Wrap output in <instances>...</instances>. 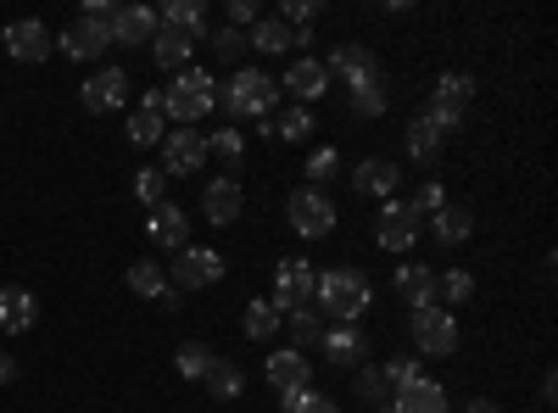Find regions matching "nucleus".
I'll return each mask as SVG.
<instances>
[{
  "label": "nucleus",
  "instance_id": "nucleus-52",
  "mask_svg": "<svg viewBox=\"0 0 558 413\" xmlns=\"http://www.w3.org/2000/svg\"><path fill=\"white\" fill-rule=\"evenodd\" d=\"M380 413H391V402H380Z\"/></svg>",
  "mask_w": 558,
  "mask_h": 413
},
{
  "label": "nucleus",
  "instance_id": "nucleus-34",
  "mask_svg": "<svg viewBox=\"0 0 558 413\" xmlns=\"http://www.w3.org/2000/svg\"><path fill=\"white\" fill-rule=\"evenodd\" d=\"M162 134H168V118H157V112H129V146H140V151H151V146H162Z\"/></svg>",
  "mask_w": 558,
  "mask_h": 413
},
{
  "label": "nucleus",
  "instance_id": "nucleus-28",
  "mask_svg": "<svg viewBox=\"0 0 558 413\" xmlns=\"http://www.w3.org/2000/svg\"><path fill=\"white\" fill-rule=\"evenodd\" d=\"M157 23H162V28H179V34H191V39L202 45V34H207V7H202V0H168V7L157 12Z\"/></svg>",
  "mask_w": 558,
  "mask_h": 413
},
{
  "label": "nucleus",
  "instance_id": "nucleus-35",
  "mask_svg": "<svg viewBox=\"0 0 558 413\" xmlns=\"http://www.w3.org/2000/svg\"><path fill=\"white\" fill-rule=\"evenodd\" d=\"M447 207V191H441V179H425V185H418L413 196H408V212L418 218V223H430L436 212Z\"/></svg>",
  "mask_w": 558,
  "mask_h": 413
},
{
  "label": "nucleus",
  "instance_id": "nucleus-21",
  "mask_svg": "<svg viewBox=\"0 0 558 413\" xmlns=\"http://www.w3.org/2000/svg\"><path fill=\"white\" fill-rule=\"evenodd\" d=\"M397 296L408 307H436V268L430 263H402L397 268Z\"/></svg>",
  "mask_w": 558,
  "mask_h": 413
},
{
  "label": "nucleus",
  "instance_id": "nucleus-44",
  "mask_svg": "<svg viewBox=\"0 0 558 413\" xmlns=\"http://www.w3.org/2000/svg\"><path fill=\"white\" fill-rule=\"evenodd\" d=\"M207 151H218L229 168H235L241 157H246V134L241 129H213V141H207Z\"/></svg>",
  "mask_w": 558,
  "mask_h": 413
},
{
  "label": "nucleus",
  "instance_id": "nucleus-32",
  "mask_svg": "<svg viewBox=\"0 0 558 413\" xmlns=\"http://www.w3.org/2000/svg\"><path fill=\"white\" fill-rule=\"evenodd\" d=\"M202 386L213 391V402H235V397L246 391V375H241V363H229V357H218V363H213V375H207Z\"/></svg>",
  "mask_w": 558,
  "mask_h": 413
},
{
  "label": "nucleus",
  "instance_id": "nucleus-47",
  "mask_svg": "<svg viewBox=\"0 0 558 413\" xmlns=\"http://www.w3.org/2000/svg\"><path fill=\"white\" fill-rule=\"evenodd\" d=\"M324 12V0H286V12H279V23H291V28H307L313 17Z\"/></svg>",
  "mask_w": 558,
  "mask_h": 413
},
{
  "label": "nucleus",
  "instance_id": "nucleus-42",
  "mask_svg": "<svg viewBox=\"0 0 558 413\" xmlns=\"http://www.w3.org/2000/svg\"><path fill=\"white\" fill-rule=\"evenodd\" d=\"M425 118H430V123H436L441 134H452V129H463V118H470V107H458V101H447V96H430Z\"/></svg>",
  "mask_w": 558,
  "mask_h": 413
},
{
  "label": "nucleus",
  "instance_id": "nucleus-10",
  "mask_svg": "<svg viewBox=\"0 0 558 413\" xmlns=\"http://www.w3.org/2000/svg\"><path fill=\"white\" fill-rule=\"evenodd\" d=\"M418 235H425V223L408 212L402 196H391V202L380 207V218H375V241H380V252H408Z\"/></svg>",
  "mask_w": 558,
  "mask_h": 413
},
{
  "label": "nucleus",
  "instance_id": "nucleus-15",
  "mask_svg": "<svg viewBox=\"0 0 558 413\" xmlns=\"http://www.w3.org/2000/svg\"><path fill=\"white\" fill-rule=\"evenodd\" d=\"M246 45H257L263 57H286V51H296V45H313V34H307V28H291V23H279V17H257L252 34H246Z\"/></svg>",
  "mask_w": 558,
  "mask_h": 413
},
{
  "label": "nucleus",
  "instance_id": "nucleus-49",
  "mask_svg": "<svg viewBox=\"0 0 558 413\" xmlns=\"http://www.w3.org/2000/svg\"><path fill=\"white\" fill-rule=\"evenodd\" d=\"M246 23H257V7L252 0H229V28H246Z\"/></svg>",
  "mask_w": 558,
  "mask_h": 413
},
{
  "label": "nucleus",
  "instance_id": "nucleus-22",
  "mask_svg": "<svg viewBox=\"0 0 558 413\" xmlns=\"http://www.w3.org/2000/svg\"><path fill=\"white\" fill-rule=\"evenodd\" d=\"M191 51H196V39L191 34H179V28H162L157 23V39H151V57H157V68L162 73H184V68H191Z\"/></svg>",
  "mask_w": 558,
  "mask_h": 413
},
{
  "label": "nucleus",
  "instance_id": "nucleus-14",
  "mask_svg": "<svg viewBox=\"0 0 558 413\" xmlns=\"http://www.w3.org/2000/svg\"><path fill=\"white\" fill-rule=\"evenodd\" d=\"M0 39H7V51L17 57V62H45V57H51L57 51V34L51 28H45V23H34V17H23V23H12L7 34H0Z\"/></svg>",
  "mask_w": 558,
  "mask_h": 413
},
{
  "label": "nucleus",
  "instance_id": "nucleus-38",
  "mask_svg": "<svg viewBox=\"0 0 558 413\" xmlns=\"http://www.w3.org/2000/svg\"><path fill=\"white\" fill-rule=\"evenodd\" d=\"M286 413H341V402L313 391V386H302V391H286Z\"/></svg>",
  "mask_w": 558,
  "mask_h": 413
},
{
  "label": "nucleus",
  "instance_id": "nucleus-19",
  "mask_svg": "<svg viewBox=\"0 0 558 413\" xmlns=\"http://www.w3.org/2000/svg\"><path fill=\"white\" fill-rule=\"evenodd\" d=\"M324 73H330V78H341L347 89L357 84V78H368V73H380V62L375 57H368V45H336V51H330V62H324Z\"/></svg>",
  "mask_w": 558,
  "mask_h": 413
},
{
  "label": "nucleus",
  "instance_id": "nucleus-39",
  "mask_svg": "<svg viewBox=\"0 0 558 413\" xmlns=\"http://www.w3.org/2000/svg\"><path fill=\"white\" fill-rule=\"evenodd\" d=\"M134 196L146 202V207H162L168 202V173L162 168H140L134 173Z\"/></svg>",
  "mask_w": 558,
  "mask_h": 413
},
{
  "label": "nucleus",
  "instance_id": "nucleus-41",
  "mask_svg": "<svg viewBox=\"0 0 558 413\" xmlns=\"http://www.w3.org/2000/svg\"><path fill=\"white\" fill-rule=\"evenodd\" d=\"M246 51H252V45H246V34H241V28H229V23H223V28H213V57H218V62H241Z\"/></svg>",
  "mask_w": 558,
  "mask_h": 413
},
{
  "label": "nucleus",
  "instance_id": "nucleus-4",
  "mask_svg": "<svg viewBox=\"0 0 558 413\" xmlns=\"http://www.w3.org/2000/svg\"><path fill=\"white\" fill-rule=\"evenodd\" d=\"M279 96H286V89H279V78H268V73H257V68H241L235 78H229V89L218 96V107L235 112V118H268Z\"/></svg>",
  "mask_w": 558,
  "mask_h": 413
},
{
  "label": "nucleus",
  "instance_id": "nucleus-23",
  "mask_svg": "<svg viewBox=\"0 0 558 413\" xmlns=\"http://www.w3.org/2000/svg\"><path fill=\"white\" fill-rule=\"evenodd\" d=\"M151 39H157V12L151 7H118L112 45H151Z\"/></svg>",
  "mask_w": 558,
  "mask_h": 413
},
{
  "label": "nucleus",
  "instance_id": "nucleus-45",
  "mask_svg": "<svg viewBox=\"0 0 558 413\" xmlns=\"http://www.w3.org/2000/svg\"><path fill=\"white\" fill-rule=\"evenodd\" d=\"M380 375H386V386H397V391H402V386H413V380H418V357L391 352V357L380 363Z\"/></svg>",
  "mask_w": 558,
  "mask_h": 413
},
{
  "label": "nucleus",
  "instance_id": "nucleus-16",
  "mask_svg": "<svg viewBox=\"0 0 558 413\" xmlns=\"http://www.w3.org/2000/svg\"><path fill=\"white\" fill-rule=\"evenodd\" d=\"M279 89H291L296 107H313L318 96H330V73H324V62H313V57H296L286 68V84H279Z\"/></svg>",
  "mask_w": 558,
  "mask_h": 413
},
{
  "label": "nucleus",
  "instance_id": "nucleus-5",
  "mask_svg": "<svg viewBox=\"0 0 558 413\" xmlns=\"http://www.w3.org/2000/svg\"><path fill=\"white\" fill-rule=\"evenodd\" d=\"M408 330H413V352L418 357H452L458 352V318L447 307H413Z\"/></svg>",
  "mask_w": 558,
  "mask_h": 413
},
{
  "label": "nucleus",
  "instance_id": "nucleus-37",
  "mask_svg": "<svg viewBox=\"0 0 558 413\" xmlns=\"http://www.w3.org/2000/svg\"><path fill=\"white\" fill-rule=\"evenodd\" d=\"M241 330H246V341H268L279 330V307L274 302H252L246 318H241Z\"/></svg>",
  "mask_w": 558,
  "mask_h": 413
},
{
  "label": "nucleus",
  "instance_id": "nucleus-31",
  "mask_svg": "<svg viewBox=\"0 0 558 413\" xmlns=\"http://www.w3.org/2000/svg\"><path fill=\"white\" fill-rule=\"evenodd\" d=\"M129 291H134V296H146V302H157V296L168 291V268H162V263H151V257L129 263Z\"/></svg>",
  "mask_w": 558,
  "mask_h": 413
},
{
  "label": "nucleus",
  "instance_id": "nucleus-43",
  "mask_svg": "<svg viewBox=\"0 0 558 413\" xmlns=\"http://www.w3.org/2000/svg\"><path fill=\"white\" fill-rule=\"evenodd\" d=\"M274 129H279V141H291V146H302L307 134H313V107H291V112L279 118Z\"/></svg>",
  "mask_w": 558,
  "mask_h": 413
},
{
  "label": "nucleus",
  "instance_id": "nucleus-2",
  "mask_svg": "<svg viewBox=\"0 0 558 413\" xmlns=\"http://www.w3.org/2000/svg\"><path fill=\"white\" fill-rule=\"evenodd\" d=\"M112 17H118L112 0H89L84 17H78L73 28L57 34V51L73 57V62H96L101 51H112Z\"/></svg>",
  "mask_w": 558,
  "mask_h": 413
},
{
  "label": "nucleus",
  "instance_id": "nucleus-51",
  "mask_svg": "<svg viewBox=\"0 0 558 413\" xmlns=\"http://www.w3.org/2000/svg\"><path fill=\"white\" fill-rule=\"evenodd\" d=\"M7 380H17V363H12L7 352H0V386H7Z\"/></svg>",
  "mask_w": 558,
  "mask_h": 413
},
{
  "label": "nucleus",
  "instance_id": "nucleus-11",
  "mask_svg": "<svg viewBox=\"0 0 558 413\" xmlns=\"http://www.w3.org/2000/svg\"><path fill=\"white\" fill-rule=\"evenodd\" d=\"M246 207V191H241V173H223V179H207V191H202V212L213 229H229L241 218Z\"/></svg>",
  "mask_w": 558,
  "mask_h": 413
},
{
  "label": "nucleus",
  "instance_id": "nucleus-30",
  "mask_svg": "<svg viewBox=\"0 0 558 413\" xmlns=\"http://www.w3.org/2000/svg\"><path fill=\"white\" fill-rule=\"evenodd\" d=\"M475 296V274L470 268H441L436 274V307H463V302H470Z\"/></svg>",
  "mask_w": 558,
  "mask_h": 413
},
{
  "label": "nucleus",
  "instance_id": "nucleus-48",
  "mask_svg": "<svg viewBox=\"0 0 558 413\" xmlns=\"http://www.w3.org/2000/svg\"><path fill=\"white\" fill-rule=\"evenodd\" d=\"M386 391H391V386H386L380 369H363V375H357V397H363V402H380Z\"/></svg>",
  "mask_w": 558,
  "mask_h": 413
},
{
  "label": "nucleus",
  "instance_id": "nucleus-1",
  "mask_svg": "<svg viewBox=\"0 0 558 413\" xmlns=\"http://www.w3.org/2000/svg\"><path fill=\"white\" fill-rule=\"evenodd\" d=\"M313 302H318V313H330L336 325H357V318L368 313V302H375V286L363 280V268L336 263V268H324V274H318Z\"/></svg>",
  "mask_w": 558,
  "mask_h": 413
},
{
  "label": "nucleus",
  "instance_id": "nucleus-12",
  "mask_svg": "<svg viewBox=\"0 0 558 413\" xmlns=\"http://www.w3.org/2000/svg\"><path fill=\"white\" fill-rule=\"evenodd\" d=\"M78 101H84V112H118V107L129 101V73H123V68L89 73V78L78 84Z\"/></svg>",
  "mask_w": 558,
  "mask_h": 413
},
{
  "label": "nucleus",
  "instance_id": "nucleus-8",
  "mask_svg": "<svg viewBox=\"0 0 558 413\" xmlns=\"http://www.w3.org/2000/svg\"><path fill=\"white\" fill-rule=\"evenodd\" d=\"M157 151H162L157 168H162L168 179H191V173L207 168V134H196V129H168Z\"/></svg>",
  "mask_w": 558,
  "mask_h": 413
},
{
  "label": "nucleus",
  "instance_id": "nucleus-18",
  "mask_svg": "<svg viewBox=\"0 0 558 413\" xmlns=\"http://www.w3.org/2000/svg\"><path fill=\"white\" fill-rule=\"evenodd\" d=\"M146 235H151L157 246H168V252H184V246H191V218H184V207L162 202V207H151Z\"/></svg>",
  "mask_w": 558,
  "mask_h": 413
},
{
  "label": "nucleus",
  "instance_id": "nucleus-26",
  "mask_svg": "<svg viewBox=\"0 0 558 413\" xmlns=\"http://www.w3.org/2000/svg\"><path fill=\"white\" fill-rule=\"evenodd\" d=\"M347 107H352L357 118H380V112L391 107V84H386V73H368V78H357V84L347 89Z\"/></svg>",
  "mask_w": 558,
  "mask_h": 413
},
{
  "label": "nucleus",
  "instance_id": "nucleus-6",
  "mask_svg": "<svg viewBox=\"0 0 558 413\" xmlns=\"http://www.w3.org/2000/svg\"><path fill=\"white\" fill-rule=\"evenodd\" d=\"M313 286H318V268L307 257H279L274 263V307L279 313L313 307Z\"/></svg>",
  "mask_w": 558,
  "mask_h": 413
},
{
  "label": "nucleus",
  "instance_id": "nucleus-46",
  "mask_svg": "<svg viewBox=\"0 0 558 413\" xmlns=\"http://www.w3.org/2000/svg\"><path fill=\"white\" fill-rule=\"evenodd\" d=\"M436 96H447V101H458V107H470L475 78H470V73H441V78H436Z\"/></svg>",
  "mask_w": 558,
  "mask_h": 413
},
{
  "label": "nucleus",
  "instance_id": "nucleus-27",
  "mask_svg": "<svg viewBox=\"0 0 558 413\" xmlns=\"http://www.w3.org/2000/svg\"><path fill=\"white\" fill-rule=\"evenodd\" d=\"M425 229L436 235V246H463V241L475 235V218H470V207H452V202H447V207H441Z\"/></svg>",
  "mask_w": 558,
  "mask_h": 413
},
{
  "label": "nucleus",
  "instance_id": "nucleus-33",
  "mask_svg": "<svg viewBox=\"0 0 558 413\" xmlns=\"http://www.w3.org/2000/svg\"><path fill=\"white\" fill-rule=\"evenodd\" d=\"M173 363H179V375H184V380H207V375H213V363H218V352H213L207 341H184V347L173 352Z\"/></svg>",
  "mask_w": 558,
  "mask_h": 413
},
{
  "label": "nucleus",
  "instance_id": "nucleus-24",
  "mask_svg": "<svg viewBox=\"0 0 558 413\" xmlns=\"http://www.w3.org/2000/svg\"><path fill=\"white\" fill-rule=\"evenodd\" d=\"M34 291H23V286H0V330L7 336H23V330H34Z\"/></svg>",
  "mask_w": 558,
  "mask_h": 413
},
{
  "label": "nucleus",
  "instance_id": "nucleus-25",
  "mask_svg": "<svg viewBox=\"0 0 558 413\" xmlns=\"http://www.w3.org/2000/svg\"><path fill=\"white\" fill-rule=\"evenodd\" d=\"M391 413H447V391H441L436 380L418 375L413 386H402V391L391 397Z\"/></svg>",
  "mask_w": 558,
  "mask_h": 413
},
{
  "label": "nucleus",
  "instance_id": "nucleus-9",
  "mask_svg": "<svg viewBox=\"0 0 558 413\" xmlns=\"http://www.w3.org/2000/svg\"><path fill=\"white\" fill-rule=\"evenodd\" d=\"M168 280H173V291H207L223 280V257L213 246H184L168 268Z\"/></svg>",
  "mask_w": 558,
  "mask_h": 413
},
{
  "label": "nucleus",
  "instance_id": "nucleus-20",
  "mask_svg": "<svg viewBox=\"0 0 558 413\" xmlns=\"http://www.w3.org/2000/svg\"><path fill=\"white\" fill-rule=\"evenodd\" d=\"M324 357L330 363H341V369H357V363L368 357V336L357 330V325H336V330H324Z\"/></svg>",
  "mask_w": 558,
  "mask_h": 413
},
{
  "label": "nucleus",
  "instance_id": "nucleus-40",
  "mask_svg": "<svg viewBox=\"0 0 558 413\" xmlns=\"http://www.w3.org/2000/svg\"><path fill=\"white\" fill-rule=\"evenodd\" d=\"M307 179H313V191H324V185H330V179H341V151L318 146V151L307 157Z\"/></svg>",
  "mask_w": 558,
  "mask_h": 413
},
{
  "label": "nucleus",
  "instance_id": "nucleus-13",
  "mask_svg": "<svg viewBox=\"0 0 558 413\" xmlns=\"http://www.w3.org/2000/svg\"><path fill=\"white\" fill-rule=\"evenodd\" d=\"M397 185H402V168H397L391 157H363V162L352 168V191H357V196H380V202H391Z\"/></svg>",
  "mask_w": 558,
  "mask_h": 413
},
{
  "label": "nucleus",
  "instance_id": "nucleus-3",
  "mask_svg": "<svg viewBox=\"0 0 558 413\" xmlns=\"http://www.w3.org/2000/svg\"><path fill=\"white\" fill-rule=\"evenodd\" d=\"M218 96H223V89H218V78H213L207 68H184V73L168 84V112H162V118H173L179 129H191L196 118H207V112L218 107Z\"/></svg>",
  "mask_w": 558,
  "mask_h": 413
},
{
  "label": "nucleus",
  "instance_id": "nucleus-50",
  "mask_svg": "<svg viewBox=\"0 0 558 413\" xmlns=\"http://www.w3.org/2000/svg\"><path fill=\"white\" fill-rule=\"evenodd\" d=\"M463 413H502V408H497L492 397H475V402H470V408H463Z\"/></svg>",
  "mask_w": 558,
  "mask_h": 413
},
{
  "label": "nucleus",
  "instance_id": "nucleus-7",
  "mask_svg": "<svg viewBox=\"0 0 558 413\" xmlns=\"http://www.w3.org/2000/svg\"><path fill=\"white\" fill-rule=\"evenodd\" d=\"M286 218H291V229L302 241H324L336 229V202L324 196V191H291V202H286Z\"/></svg>",
  "mask_w": 558,
  "mask_h": 413
},
{
  "label": "nucleus",
  "instance_id": "nucleus-29",
  "mask_svg": "<svg viewBox=\"0 0 558 413\" xmlns=\"http://www.w3.org/2000/svg\"><path fill=\"white\" fill-rule=\"evenodd\" d=\"M441 146H447V134H441V129H436V123H430L425 112H418V118L408 123V157L430 168V162L441 157Z\"/></svg>",
  "mask_w": 558,
  "mask_h": 413
},
{
  "label": "nucleus",
  "instance_id": "nucleus-36",
  "mask_svg": "<svg viewBox=\"0 0 558 413\" xmlns=\"http://www.w3.org/2000/svg\"><path fill=\"white\" fill-rule=\"evenodd\" d=\"M279 325H291V336H296V352H302V347H318V341H324V325H318V313H313V307L279 313Z\"/></svg>",
  "mask_w": 558,
  "mask_h": 413
},
{
  "label": "nucleus",
  "instance_id": "nucleus-17",
  "mask_svg": "<svg viewBox=\"0 0 558 413\" xmlns=\"http://www.w3.org/2000/svg\"><path fill=\"white\" fill-rule=\"evenodd\" d=\"M268 386L286 397V391H302V386H313V357H302L296 347H286V352H274L268 357Z\"/></svg>",
  "mask_w": 558,
  "mask_h": 413
}]
</instances>
